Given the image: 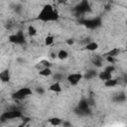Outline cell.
I'll list each match as a JSON object with an SVG mask.
<instances>
[{
  "label": "cell",
  "mask_w": 127,
  "mask_h": 127,
  "mask_svg": "<svg viewBox=\"0 0 127 127\" xmlns=\"http://www.w3.org/2000/svg\"><path fill=\"white\" fill-rule=\"evenodd\" d=\"M58 18H59V14L56 8L51 4L44 5L38 14V20L42 22H52V21H56Z\"/></svg>",
  "instance_id": "6da1fadb"
},
{
  "label": "cell",
  "mask_w": 127,
  "mask_h": 127,
  "mask_svg": "<svg viewBox=\"0 0 127 127\" xmlns=\"http://www.w3.org/2000/svg\"><path fill=\"white\" fill-rule=\"evenodd\" d=\"M33 95V90L32 88L28 87V86H23V87H20L19 89H17L14 93H13V98L15 100H23L29 96H32Z\"/></svg>",
  "instance_id": "7a4b0ae2"
},
{
  "label": "cell",
  "mask_w": 127,
  "mask_h": 127,
  "mask_svg": "<svg viewBox=\"0 0 127 127\" xmlns=\"http://www.w3.org/2000/svg\"><path fill=\"white\" fill-rule=\"evenodd\" d=\"M22 117V112L16 109L13 110H8L5 111L2 115H1V119L2 120H10V119H18Z\"/></svg>",
  "instance_id": "3957f363"
},
{
  "label": "cell",
  "mask_w": 127,
  "mask_h": 127,
  "mask_svg": "<svg viewBox=\"0 0 127 127\" xmlns=\"http://www.w3.org/2000/svg\"><path fill=\"white\" fill-rule=\"evenodd\" d=\"M83 78V75H82V73H80V72H71V73H69L67 76H66V80H67V82L70 84V85H77L80 81H81V79Z\"/></svg>",
  "instance_id": "277c9868"
},
{
  "label": "cell",
  "mask_w": 127,
  "mask_h": 127,
  "mask_svg": "<svg viewBox=\"0 0 127 127\" xmlns=\"http://www.w3.org/2000/svg\"><path fill=\"white\" fill-rule=\"evenodd\" d=\"M9 41L13 44H17V45H20V44H23L25 42V35L22 31H19V32H16L12 35L9 36Z\"/></svg>",
  "instance_id": "5b68a950"
},
{
  "label": "cell",
  "mask_w": 127,
  "mask_h": 127,
  "mask_svg": "<svg viewBox=\"0 0 127 127\" xmlns=\"http://www.w3.org/2000/svg\"><path fill=\"white\" fill-rule=\"evenodd\" d=\"M49 89H50V91L55 92V93H60V92H62L63 87H62L61 81H56V80H55V82H53V83L49 86Z\"/></svg>",
  "instance_id": "8992f818"
},
{
  "label": "cell",
  "mask_w": 127,
  "mask_h": 127,
  "mask_svg": "<svg viewBox=\"0 0 127 127\" xmlns=\"http://www.w3.org/2000/svg\"><path fill=\"white\" fill-rule=\"evenodd\" d=\"M97 76H98V78H99L100 80H102V81H105V80L110 79V78L113 77L112 73L109 72V71H107V70H105V69H103L102 71H100L99 73H97Z\"/></svg>",
  "instance_id": "52a82bcc"
},
{
  "label": "cell",
  "mask_w": 127,
  "mask_h": 127,
  "mask_svg": "<svg viewBox=\"0 0 127 127\" xmlns=\"http://www.w3.org/2000/svg\"><path fill=\"white\" fill-rule=\"evenodd\" d=\"M11 78V74H10V71L9 69H3L2 71H0V80L2 82H9Z\"/></svg>",
  "instance_id": "ba28073f"
},
{
  "label": "cell",
  "mask_w": 127,
  "mask_h": 127,
  "mask_svg": "<svg viewBox=\"0 0 127 127\" xmlns=\"http://www.w3.org/2000/svg\"><path fill=\"white\" fill-rule=\"evenodd\" d=\"M84 49L88 52H95L97 49H98V44L94 41H91V42H88L85 46H84Z\"/></svg>",
  "instance_id": "9c48e42d"
},
{
  "label": "cell",
  "mask_w": 127,
  "mask_h": 127,
  "mask_svg": "<svg viewBox=\"0 0 127 127\" xmlns=\"http://www.w3.org/2000/svg\"><path fill=\"white\" fill-rule=\"evenodd\" d=\"M118 83H119V81L117 80V79H115V78H110V79H107V80H105V81H103V84H104V86H106V87H108V88H111V87H115L116 85H118Z\"/></svg>",
  "instance_id": "30bf717a"
},
{
  "label": "cell",
  "mask_w": 127,
  "mask_h": 127,
  "mask_svg": "<svg viewBox=\"0 0 127 127\" xmlns=\"http://www.w3.org/2000/svg\"><path fill=\"white\" fill-rule=\"evenodd\" d=\"M39 74L41 76H44V77H48V76H51L53 74V70L51 67H43L39 70Z\"/></svg>",
  "instance_id": "8fae6325"
},
{
  "label": "cell",
  "mask_w": 127,
  "mask_h": 127,
  "mask_svg": "<svg viewBox=\"0 0 127 127\" xmlns=\"http://www.w3.org/2000/svg\"><path fill=\"white\" fill-rule=\"evenodd\" d=\"M57 58H58L59 60H61V61L66 60V59L68 58V53H67V51H66V50H64V49L60 50V51L57 53Z\"/></svg>",
  "instance_id": "7c38bea8"
},
{
  "label": "cell",
  "mask_w": 127,
  "mask_h": 127,
  "mask_svg": "<svg viewBox=\"0 0 127 127\" xmlns=\"http://www.w3.org/2000/svg\"><path fill=\"white\" fill-rule=\"evenodd\" d=\"M83 75V77L85 78V79H92V78H95L96 76H97V72L95 71V70H93V69H90V70H87L84 74H82Z\"/></svg>",
  "instance_id": "4fadbf2b"
},
{
  "label": "cell",
  "mask_w": 127,
  "mask_h": 127,
  "mask_svg": "<svg viewBox=\"0 0 127 127\" xmlns=\"http://www.w3.org/2000/svg\"><path fill=\"white\" fill-rule=\"evenodd\" d=\"M27 32H28V35H29V36H31V37H34V36H36V35L38 34V31H37L36 27H35V26H33V25L28 26Z\"/></svg>",
  "instance_id": "5bb4252c"
},
{
  "label": "cell",
  "mask_w": 127,
  "mask_h": 127,
  "mask_svg": "<svg viewBox=\"0 0 127 127\" xmlns=\"http://www.w3.org/2000/svg\"><path fill=\"white\" fill-rule=\"evenodd\" d=\"M54 42H55V38H54L52 35H48V36L45 38V40H44L45 46H52V45L54 44Z\"/></svg>",
  "instance_id": "9a60e30c"
},
{
  "label": "cell",
  "mask_w": 127,
  "mask_h": 127,
  "mask_svg": "<svg viewBox=\"0 0 127 127\" xmlns=\"http://www.w3.org/2000/svg\"><path fill=\"white\" fill-rule=\"evenodd\" d=\"M102 62H103V60H102V58H101L100 56H98V55L93 56L92 63H93L96 66H100V65H101V64H102Z\"/></svg>",
  "instance_id": "2e32d148"
},
{
  "label": "cell",
  "mask_w": 127,
  "mask_h": 127,
  "mask_svg": "<svg viewBox=\"0 0 127 127\" xmlns=\"http://www.w3.org/2000/svg\"><path fill=\"white\" fill-rule=\"evenodd\" d=\"M119 54H120V50L117 49V48H114V49H112V50H110V51L108 52L107 56H111V57H113V58H116Z\"/></svg>",
  "instance_id": "e0dca14e"
},
{
  "label": "cell",
  "mask_w": 127,
  "mask_h": 127,
  "mask_svg": "<svg viewBox=\"0 0 127 127\" xmlns=\"http://www.w3.org/2000/svg\"><path fill=\"white\" fill-rule=\"evenodd\" d=\"M49 123L50 124H52V125H54V126H58V125H62V120L60 119V118H51L50 120H49Z\"/></svg>",
  "instance_id": "ac0fdd59"
},
{
  "label": "cell",
  "mask_w": 127,
  "mask_h": 127,
  "mask_svg": "<svg viewBox=\"0 0 127 127\" xmlns=\"http://www.w3.org/2000/svg\"><path fill=\"white\" fill-rule=\"evenodd\" d=\"M36 91H37L38 93H40V94H42V93H44V92H45V90H44V89H43L42 87H40V88H39V87H37Z\"/></svg>",
  "instance_id": "d6986e66"
},
{
  "label": "cell",
  "mask_w": 127,
  "mask_h": 127,
  "mask_svg": "<svg viewBox=\"0 0 127 127\" xmlns=\"http://www.w3.org/2000/svg\"><path fill=\"white\" fill-rule=\"evenodd\" d=\"M73 43H74V41H73V40H71V39L67 41V45H72Z\"/></svg>",
  "instance_id": "ffe728a7"
},
{
  "label": "cell",
  "mask_w": 127,
  "mask_h": 127,
  "mask_svg": "<svg viewBox=\"0 0 127 127\" xmlns=\"http://www.w3.org/2000/svg\"><path fill=\"white\" fill-rule=\"evenodd\" d=\"M0 103H1V99H0Z\"/></svg>",
  "instance_id": "44dd1931"
}]
</instances>
